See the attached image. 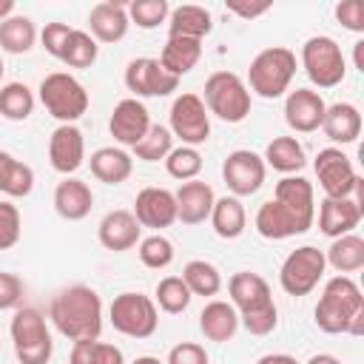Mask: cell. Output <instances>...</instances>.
I'll list each match as a JSON object with an SVG mask.
<instances>
[{
  "label": "cell",
  "mask_w": 364,
  "mask_h": 364,
  "mask_svg": "<svg viewBox=\"0 0 364 364\" xmlns=\"http://www.w3.org/2000/svg\"><path fill=\"white\" fill-rule=\"evenodd\" d=\"M37 43V26L26 14H11L0 23V48L6 54H28Z\"/></svg>",
  "instance_id": "836d02e7"
},
{
  "label": "cell",
  "mask_w": 364,
  "mask_h": 364,
  "mask_svg": "<svg viewBox=\"0 0 364 364\" xmlns=\"http://www.w3.org/2000/svg\"><path fill=\"white\" fill-rule=\"evenodd\" d=\"M134 219L139 222V228H154V230H162V228H171L176 222V199H173V191L168 188H142L134 199Z\"/></svg>",
  "instance_id": "ac0fdd59"
},
{
  "label": "cell",
  "mask_w": 364,
  "mask_h": 364,
  "mask_svg": "<svg viewBox=\"0 0 364 364\" xmlns=\"http://www.w3.org/2000/svg\"><path fill=\"white\" fill-rule=\"evenodd\" d=\"M40 102L43 108L60 119V125H74L85 111H88V91L85 85L68 74V71H54L40 80Z\"/></svg>",
  "instance_id": "8992f818"
},
{
  "label": "cell",
  "mask_w": 364,
  "mask_h": 364,
  "mask_svg": "<svg viewBox=\"0 0 364 364\" xmlns=\"http://www.w3.org/2000/svg\"><path fill=\"white\" fill-rule=\"evenodd\" d=\"M313 321L327 336H361L364 333V296L350 276H333L324 282Z\"/></svg>",
  "instance_id": "3957f363"
},
{
  "label": "cell",
  "mask_w": 364,
  "mask_h": 364,
  "mask_svg": "<svg viewBox=\"0 0 364 364\" xmlns=\"http://www.w3.org/2000/svg\"><path fill=\"white\" fill-rule=\"evenodd\" d=\"M148 128H151V114H148V108H145L142 100L125 97V100H119L114 105L111 119H108V131H111V136L119 145L134 148L148 134Z\"/></svg>",
  "instance_id": "2e32d148"
},
{
  "label": "cell",
  "mask_w": 364,
  "mask_h": 364,
  "mask_svg": "<svg viewBox=\"0 0 364 364\" xmlns=\"http://www.w3.org/2000/svg\"><path fill=\"white\" fill-rule=\"evenodd\" d=\"M131 364H165V361H159L156 355H139V358H134Z\"/></svg>",
  "instance_id": "11a10c76"
},
{
  "label": "cell",
  "mask_w": 364,
  "mask_h": 364,
  "mask_svg": "<svg viewBox=\"0 0 364 364\" xmlns=\"http://www.w3.org/2000/svg\"><path fill=\"white\" fill-rule=\"evenodd\" d=\"M321 131L336 145H350L361 136V111L353 102H333L324 108Z\"/></svg>",
  "instance_id": "d4e9b609"
},
{
  "label": "cell",
  "mask_w": 364,
  "mask_h": 364,
  "mask_svg": "<svg viewBox=\"0 0 364 364\" xmlns=\"http://www.w3.org/2000/svg\"><path fill=\"white\" fill-rule=\"evenodd\" d=\"M128 6L117 3V0H102L97 6H91L88 11V34L97 43H119L128 34Z\"/></svg>",
  "instance_id": "7402d4cb"
},
{
  "label": "cell",
  "mask_w": 364,
  "mask_h": 364,
  "mask_svg": "<svg viewBox=\"0 0 364 364\" xmlns=\"http://www.w3.org/2000/svg\"><path fill=\"white\" fill-rule=\"evenodd\" d=\"M165 364H210V358H208V350H205L202 344H196V341H182V344L171 347Z\"/></svg>",
  "instance_id": "c3c4849f"
},
{
  "label": "cell",
  "mask_w": 364,
  "mask_h": 364,
  "mask_svg": "<svg viewBox=\"0 0 364 364\" xmlns=\"http://www.w3.org/2000/svg\"><path fill=\"white\" fill-rule=\"evenodd\" d=\"M210 225L216 230V236L222 239H239L247 228V213H245V205L236 199V196H222L213 202V210H210Z\"/></svg>",
  "instance_id": "d6a6232c"
},
{
  "label": "cell",
  "mask_w": 364,
  "mask_h": 364,
  "mask_svg": "<svg viewBox=\"0 0 364 364\" xmlns=\"http://www.w3.org/2000/svg\"><path fill=\"white\" fill-rule=\"evenodd\" d=\"M34 191V171L23 159L11 156L9 151H0V193L20 199Z\"/></svg>",
  "instance_id": "1f68e13d"
},
{
  "label": "cell",
  "mask_w": 364,
  "mask_h": 364,
  "mask_svg": "<svg viewBox=\"0 0 364 364\" xmlns=\"http://www.w3.org/2000/svg\"><path fill=\"white\" fill-rule=\"evenodd\" d=\"M307 364H341V361L336 355H330V353H316V355L307 358Z\"/></svg>",
  "instance_id": "f5cc1de1"
},
{
  "label": "cell",
  "mask_w": 364,
  "mask_h": 364,
  "mask_svg": "<svg viewBox=\"0 0 364 364\" xmlns=\"http://www.w3.org/2000/svg\"><path fill=\"white\" fill-rule=\"evenodd\" d=\"M173 199H176V219L182 225H202L205 219H210L216 193H213V188L208 182L191 179V182H182L179 185V191L173 193Z\"/></svg>",
  "instance_id": "603a6c76"
},
{
  "label": "cell",
  "mask_w": 364,
  "mask_h": 364,
  "mask_svg": "<svg viewBox=\"0 0 364 364\" xmlns=\"http://www.w3.org/2000/svg\"><path fill=\"white\" fill-rule=\"evenodd\" d=\"M165 171L179 182H191L202 171V154L191 145H179L165 156Z\"/></svg>",
  "instance_id": "60d3db41"
},
{
  "label": "cell",
  "mask_w": 364,
  "mask_h": 364,
  "mask_svg": "<svg viewBox=\"0 0 364 364\" xmlns=\"http://www.w3.org/2000/svg\"><path fill=\"white\" fill-rule=\"evenodd\" d=\"M324 262L338 273V276H347V273H355L364 267V239L358 233H347V236H338L330 242L327 253H324Z\"/></svg>",
  "instance_id": "4dcf8cb0"
},
{
  "label": "cell",
  "mask_w": 364,
  "mask_h": 364,
  "mask_svg": "<svg viewBox=\"0 0 364 364\" xmlns=\"http://www.w3.org/2000/svg\"><path fill=\"white\" fill-rule=\"evenodd\" d=\"M14 355L20 364H48L54 353L51 333L37 307H17L9 324Z\"/></svg>",
  "instance_id": "52a82bcc"
},
{
  "label": "cell",
  "mask_w": 364,
  "mask_h": 364,
  "mask_svg": "<svg viewBox=\"0 0 364 364\" xmlns=\"http://www.w3.org/2000/svg\"><path fill=\"white\" fill-rule=\"evenodd\" d=\"M199 330L208 341H230L239 330V313L230 301H222V299H213L202 307L199 313Z\"/></svg>",
  "instance_id": "484cf974"
},
{
  "label": "cell",
  "mask_w": 364,
  "mask_h": 364,
  "mask_svg": "<svg viewBox=\"0 0 364 364\" xmlns=\"http://www.w3.org/2000/svg\"><path fill=\"white\" fill-rule=\"evenodd\" d=\"M168 131L173 134V139H179L182 145H202L210 136V114L202 102L199 94H179L168 111Z\"/></svg>",
  "instance_id": "7c38bea8"
},
{
  "label": "cell",
  "mask_w": 364,
  "mask_h": 364,
  "mask_svg": "<svg viewBox=\"0 0 364 364\" xmlns=\"http://www.w3.org/2000/svg\"><path fill=\"white\" fill-rule=\"evenodd\" d=\"M3 71H6V65H3V60H0V80H3Z\"/></svg>",
  "instance_id": "9f6ffc18"
},
{
  "label": "cell",
  "mask_w": 364,
  "mask_h": 364,
  "mask_svg": "<svg viewBox=\"0 0 364 364\" xmlns=\"http://www.w3.org/2000/svg\"><path fill=\"white\" fill-rule=\"evenodd\" d=\"M34 91L26 82H6L0 85V117L11 122H23L34 111Z\"/></svg>",
  "instance_id": "d590c367"
},
{
  "label": "cell",
  "mask_w": 364,
  "mask_h": 364,
  "mask_svg": "<svg viewBox=\"0 0 364 364\" xmlns=\"http://www.w3.org/2000/svg\"><path fill=\"white\" fill-rule=\"evenodd\" d=\"M256 364H299L293 355H287V353H267V355H262Z\"/></svg>",
  "instance_id": "f907efd6"
},
{
  "label": "cell",
  "mask_w": 364,
  "mask_h": 364,
  "mask_svg": "<svg viewBox=\"0 0 364 364\" xmlns=\"http://www.w3.org/2000/svg\"><path fill=\"white\" fill-rule=\"evenodd\" d=\"M139 236H142V228L139 222L134 219L131 210H108L100 225H97V239L105 250H114V253H122V250H131L139 245Z\"/></svg>",
  "instance_id": "44dd1931"
},
{
  "label": "cell",
  "mask_w": 364,
  "mask_h": 364,
  "mask_svg": "<svg viewBox=\"0 0 364 364\" xmlns=\"http://www.w3.org/2000/svg\"><path fill=\"white\" fill-rule=\"evenodd\" d=\"M88 165H91V173L100 182H105V185H122L131 176V171H134L131 154L122 151V148H117V145L97 148L91 154V159H88Z\"/></svg>",
  "instance_id": "83f0119b"
},
{
  "label": "cell",
  "mask_w": 364,
  "mask_h": 364,
  "mask_svg": "<svg viewBox=\"0 0 364 364\" xmlns=\"http://www.w3.org/2000/svg\"><path fill=\"white\" fill-rule=\"evenodd\" d=\"M364 216V208L353 199V196H344V199H330L324 196L318 202V230L330 239H338V236H347L358 228Z\"/></svg>",
  "instance_id": "ffe728a7"
},
{
  "label": "cell",
  "mask_w": 364,
  "mask_h": 364,
  "mask_svg": "<svg viewBox=\"0 0 364 364\" xmlns=\"http://www.w3.org/2000/svg\"><path fill=\"white\" fill-rule=\"evenodd\" d=\"M228 293L230 304L239 313V324L250 336H267L279 324V310L270 293V284L250 270H239L228 279Z\"/></svg>",
  "instance_id": "277c9868"
},
{
  "label": "cell",
  "mask_w": 364,
  "mask_h": 364,
  "mask_svg": "<svg viewBox=\"0 0 364 364\" xmlns=\"http://www.w3.org/2000/svg\"><path fill=\"white\" fill-rule=\"evenodd\" d=\"M68 364H125V355L117 344L85 338V341H74Z\"/></svg>",
  "instance_id": "8d00e7d4"
},
{
  "label": "cell",
  "mask_w": 364,
  "mask_h": 364,
  "mask_svg": "<svg viewBox=\"0 0 364 364\" xmlns=\"http://www.w3.org/2000/svg\"><path fill=\"white\" fill-rule=\"evenodd\" d=\"M48 162L57 173L71 176L85 162V136L77 125H57L48 136Z\"/></svg>",
  "instance_id": "e0dca14e"
},
{
  "label": "cell",
  "mask_w": 364,
  "mask_h": 364,
  "mask_svg": "<svg viewBox=\"0 0 364 364\" xmlns=\"http://www.w3.org/2000/svg\"><path fill=\"white\" fill-rule=\"evenodd\" d=\"M228 11L242 17V20H253V17H262L270 11V3L262 0V3H242V0H228Z\"/></svg>",
  "instance_id": "681fc988"
},
{
  "label": "cell",
  "mask_w": 364,
  "mask_h": 364,
  "mask_svg": "<svg viewBox=\"0 0 364 364\" xmlns=\"http://www.w3.org/2000/svg\"><path fill=\"white\" fill-rule=\"evenodd\" d=\"M333 11H336V20L347 31H355V34L364 31V3L361 0H341V3H336Z\"/></svg>",
  "instance_id": "7dc6e473"
},
{
  "label": "cell",
  "mask_w": 364,
  "mask_h": 364,
  "mask_svg": "<svg viewBox=\"0 0 364 364\" xmlns=\"http://www.w3.org/2000/svg\"><path fill=\"white\" fill-rule=\"evenodd\" d=\"M139 262L151 270H165L171 262H173V242L162 233H151L145 239H139Z\"/></svg>",
  "instance_id": "b9f144b4"
},
{
  "label": "cell",
  "mask_w": 364,
  "mask_h": 364,
  "mask_svg": "<svg viewBox=\"0 0 364 364\" xmlns=\"http://www.w3.org/2000/svg\"><path fill=\"white\" fill-rule=\"evenodd\" d=\"M262 159H264V165H270L273 171H279L284 176H293V173H299L307 165L304 145L296 136H273L267 142Z\"/></svg>",
  "instance_id": "f546056e"
},
{
  "label": "cell",
  "mask_w": 364,
  "mask_h": 364,
  "mask_svg": "<svg viewBox=\"0 0 364 364\" xmlns=\"http://www.w3.org/2000/svg\"><path fill=\"white\" fill-rule=\"evenodd\" d=\"M191 299H193V296H191L188 284L182 282V276H165V279L156 282L154 304H156L159 310H165V313H171V316L185 313L188 304H191Z\"/></svg>",
  "instance_id": "74e56055"
},
{
  "label": "cell",
  "mask_w": 364,
  "mask_h": 364,
  "mask_svg": "<svg viewBox=\"0 0 364 364\" xmlns=\"http://www.w3.org/2000/svg\"><path fill=\"white\" fill-rule=\"evenodd\" d=\"M97 54H100L97 40L88 31L74 28L71 37H68V43H65V51H63L60 63H65L68 68H88V65L97 63Z\"/></svg>",
  "instance_id": "f35d334b"
},
{
  "label": "cell",
  "mask_w": 364,
  "mask_h": 364,
  "mask_svg": "<svg viewBox=\"0 0 364 364\" xmlns=\"http://www.w3.org/2000/svg\"><path fill=\"white\" fill-rule=\"evenodd\" d=\"M182 282L188 284L191 296H216L222 290V273L213 262L191 259L182 267Z\"/></svg>",
  "instance_id": "e575fe53"
},
{
  "label": "cell",
  "mask_w": 364,
  "mask_h": 364,
  "mask_svg": "<svg viewBox=\"0 0 364 364\" xmlns=\"http://www.w3.org/2000/svg\"><path fill=\"white\" fill-rule=\"evenodd\" d=\"M205 108L208 114L219 117L222 122H242L250 114V91L245 80L233 71H213L205 80Z\"/></svg>",
  "instance_id": "ba28073f"
},
{
  "label": "cell",
  "mask_w": 364,
  "mask_h": 364,
  "mask_svg": "<svg viewBox=\"0 0 364 364\" xmlns=\"http://www.w3.org/2000/svg\"><path fill=\"white\" fill-rule=\"evenodd\" d=\"M48 318L60 336L71 341L100 338L102 333V299L88 284H71L54 293L48 304Z\"/></svg>",
  "instance_id": "7a4b0ae2"
},
{
  "label": "cell",
  "mask_w": 364,
  "mask_h": 364,
  "mask_svg": "<svg viewBox=\"0 0 364 364\" xmlns=\"http://www.w3.org/2000/svg\"><path fill=\"white\" fill-rule=\"evenodd\" d=\"M23 293H26L23 279L0 270V310H17L23 301Z\"/></svg>",
  "instance_id": "bcb514c9"
},
{
  "label": "cell",
  "mask_w": 364,
  "mask_h": 364,
  "mask_svg": "<svg viewBox=\"0 0 364 364\" xmlns=\"http://www.w3.org/2000/svg\"><path fill=\"white\" fill-rule=\"evenodd\" d=\"M324 97L313 88H296L287 94L284 100V122L296 131V134H313L321 128L324 119Z\"/></svg>",
  "instance_id": "d6986e66"
},
{
  "label": "cell",
  "mask_w": 364,
  "mask_h": 364,
  "mask_svg": "<svg viewBox=\"0 0 364 364\" xmlns=\"http://www.w3.org/2000/svg\"><path fill=\"white\" fill-rule=\"evenodd\" d=\"M14 14V0H0V23Z\"/></svg>",
  "instance_id": "db71d44e"
},
{
  "label": "cell",
  "mask_w": 364,
  "mask_h": 364,
  "mask_svg": "<svg viewBox=\"0 0 364 364\" xmlns=\"http://www.w3.org/2000/svg\"><path fill=\"white\" fill-rule=\"evenodd\" d=\"M71 26L68 23H46L43 26V31H40V43H43V48L51 54V57H63V51H65V43H68V37H71Z\"/></svg>",
  "instance_id": "f6af8a7d"
},
{
  "label": "cell",
  "mask_w": 364,
  "mask_h": 364,
  "mask_svg": "<svg viewBox=\"0 0 364 364\" xmlns=\"http://www.w3.org/2000/svg\"><path fill=\"white\" fill-rule=\"evenodd\" d=\"M23 233V219L17 205H11L9 199H0V250H9L20 242Z\"/></svg>",
  "instance_id": "ee69618b"
},
{
  "label": "cell",
  "mask_w": 364,
  "mask_h": 364,
  "mask_svg": "<svg viewBox=\"0 0 364 364\" xmlns=\"http://www.w3.org/2000/svg\"><path fill=\"white\" fill-rule=\"evenodd\" d=\"M199 57H202V40L168 37L156 60H159V65H162L171 77L182 80V77H185V74L199 63Z\"/></svg>",
  "instance_id": "f1b7e54d"
},
{
  "label": "cell",
  "mask_w": 364,
  "mask_h": 364,
  "mask_svg": "<svg viewBox=\"0 0 364 364\" xmlns=\"http://www.w3.org/2000/svg\"><path fill=\"white\" fill-rule=\"evenodd\" d=\"M296 68H299V60L290 48L267 46L250 60L245 85H247L250 94H256L262 100H279L290 88V82L296 77Z\"/></svg>",
  "instance_id": "5b68a950"
},
{
  "label": "cell",
  "mask_w": 364,
  "mask_h": 364,
  "mask_svg": "<svg viewBox=\"0 0 364 364\" xmlns=\"http://www.w3.org/2000/svg\"><path fill=\"white\" fill-rule=\"evenodd\" d=\"M324 250L313 247V245H301L296 250L287 253V259L279 267V284L287 296H307L318 287L321 276H324Z\"/></svg>",
  "instance_id": "8fae6325"
},
{
  "label": "cell",
  "mask_w": 364,
  "mask_h": 364,
  "mask_svg": "<svg viewBox=\"0 0 364 364\" xmlns=\"http://www.w3.org/2000/svg\"><path fill=\"white\" fill-rule=\"evenodd\" d=\"M125 85L128 91L139 97H168L179 88V80L171 77L156 57H136L125 65Z\"/></svg>",
  "instance_id": "9a60e30c"
},
{
  "label": "cell",
  "mask_w": 364,
  "mask_h": 364,
  "mask_svg": "<svg viewBox=\"0 0 364 364\" xmlns=\"http://www.w3.org/2000/svg\"><path fill=\"white\" fill-rule=\"evenodd\" d=\"M213 31V17L205 6H176L168 14V37H188V40H202Z\"/></svg>",
  "instance_id": "4316f807"
},
{
  "label": "cell",
  "mask_w": 364,
  "mask_h": 364,
  "mask_svg": "<svg viewBox=\"0 0 364 364\" xmlns=\"http://www.w3.org/2000/svg\"><path fill=\"white\" fill-rule=\"evenodd\" d=\"M94 208V193L88 188V182L77 179V176H65L63 182H57L54 188V210L68 219V222H80L91 213Z\"/></svg>",
  "instance_id": "cb8c5ba5"
},
{
  "label": "cell",
  "mask_w": 364,
  "mask_h": 364,
  "mask_svg": "<svg viewBox=\"0 0 364 364\" xmlns=\"http://www.w3.org/2000/svg\"><path fill=\"white\" fill-rule=\"evenodd\" d=\"M353 65L358 71H364V40H355L353 43Z\"/></svg>",
  "instance_id": "816d5d0a"
},
{
  "label": "cell",
  "mask_w": 364,
  "mask_h": 364,
  "mask_svg": "<svg viewBox=\"0 0 364 364\" xmlns=\"http://www.w3.org/2000/svg\"><path fill=\"white\" fill-rule=\"evenodd\" d=\"M131 151H134V156L142 159V162H159V159H165V156L173 151V134H171L165 125H154V122H151L148 134H145Z\"/></svg>",
  "instance_id": "ab89813d"
},
{
  "label": "cell",
  "mask_w": 364,
  "mask_h": 364,
  "mask_svg": "<svg viewBox=\"0 0 364 364\" xmlns=\"http://www.w3.org/2000/svg\"><path fill=\"white\" fill-rule=\"evenodd\" d=\"M168 14H171L168 0H134V3H128V20L145 31L156 28L159 23H168Z\"/></svg>",
  "instance_id": "7bdbcfd3"
},
{
  "label": "cell",
  "mask_w": 364,
  "mask_h": 364,
  "mask_svg": "<svg viewBox=\"0 0 364 364\" xmlns=\"http://www.w3.org/2000/svg\"><path fill=\"white\" fill-rule=\"evenodd\" d=\"M267 176V165L256 151L247 148H236L225 156L222 162V179L230 191V196H253Z\"/></svg>",
  "instance_id": "5bb4252c"
},
{
  "label": "cell",
  "mask_w": 364,
  "mask_h": 364,
  "mask_svg": "<svg viewBox=\"0 0 364 364\" xmlns=\"http://www.w3.org/2000/svg\"><path fill=\"white\" fill-rule=\"evenodd\" d=\"M316 219V193L304 176H284L276 182L273 199L262 202L256 210V230L264 239L282 242L307 233Z\"/></svg>",
  "instance_id": "6da1fadb"
},
{
  "label": "cell",
  "mask_w": 364,
  "mask_h": 364,
  "mask_svg": "<svg viewBox=\"0 0 364 364\" xmlns=\"http://www.w3.org/2000/svg\"><path fill=\"white\" fill-rule=\"evenodd\" d=\"M108 318L117 333H122L128 338H148L159 327V307L154 304L151 296L125 290V293L114 296V301L108 307Z\"/></svg>",
  "instance_id": "9c48e42d"
},
{
  "label": "cell",
  "mask_w": 364,
  "mask_h": 364,
  "mask_svg": "<svg viewBox=\"0 0 364 364\" xmlns=\"http://www.w3.org/2000/svg\"><path fill=\"white\" fill-rule=\"evenodd\" d=\"M301 68L316 88H336L347 77L341 46L327 34H316L301 46Z\"/></svg>",
  "instance_id": "30bf717a"
},
{
  "label": "cell",
  "mask_w": 364,
  "mask_h": 364,
  "mask_svg": "<svg viewBox=\"0 0 364 364\" xmlns=\"http://www.w3.org/2000/svg\"><path fill=\"white\" fill-rule=\"evenodd\" d=\"M313 171H316V179H318V185H321L324 196H330V199L353 196V191H355V185H358V179H361V176L355 173V168H353V159H350L341 148H336V145L321 148V151L316 154Z\"/></svg>",
  "instance_id": "4fadbf2b"
}]
</instances>
